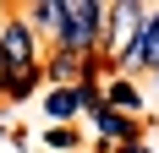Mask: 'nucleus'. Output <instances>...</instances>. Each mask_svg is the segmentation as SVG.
<instances>
[{"label":"nucleus","instance_id":"obj_2","mask_svg":"<svg viewBox=\"0 0 159 153\" xmlns=\"http://www.w3.org/2000/svg\"><path fill=\"white\" fill-rule=\"evenodd\" d=\"M0 55H6L11 71L39 66V33L28 28V16H22V11H6V22H0Z\"/></svg>","mask_w":159,"mask_h":153},{"label":"nucleus","instance_id":"obj_5","mask_svg":"<svg viewBox=\"0 0 159 153\" xmlns=\"http://www.w3.org/2000/svg\"><path fill=\"white\" fill-rule=\"evenodd\" d=\"M88 115H93L99 137H104V142H115V148H121V142H137V131H143V120H132V115H115L110 104H93Z\"/></svg>","mask_w":159,"mask_h":153},{"label":"nucleus","instance_id":"obj_11","mask_svg":"<svg viewBox=\"0 0 159 153\" xmlns=\"http://www.w3.org/2000/svg\"><path fill=\"white\" fill-rule=\"evenodd\" d=\"M154 76H159V71H154Z\"/></svg>","mask_w":159,"mask_h":153},{"label":"nucleus","instance_id":"obj_4","mask_svg":"<svg viewBox=\"0 0 159 153\" xmlns=\"http://www.w3.org/2000/svg\"><path fill=\"white\" fill-rule=\"evenodd\" d=\"M22 16H28V28L39 33V38H61V28H66V0H33V6H22Z\"/></svg>","mask_w":159,"mask_h":153},{"label":"nucleus","instance_id":"obj_3","mask_svg":"<svg viewBox=\"0 0 159 153\" xmlns=\"http://www.w3.org/2000/svg\"><path fill=\"white\" fill-rule=\"evenodd\" d=\"M115 71H159V6H154V22L143 28V38L121 55V66Z\"/></svg>","mask_w":159,"mask_h":153},{"label":"nucleus","instance_id":"obj_1","mask_svg":"<svg viewBox=\"0 0 159 153\" xmlns=\"http://www.w3.org/2000/svg\"><path fill=\"white\" fill-rule=\"evenodd\" d=\"M104 28H110V6H99V0H66V28L55 38V49L99 60L104 55Z\"/></svg>","mask_w":159,"mask_h":153},{"label":"nucleus","instance_id":"obj_10","mask_svg":"<svg viewBox=\"0 0 159 153\" xmlns=\"http://www.w3.org/2000/svg\"><path fill=\"white\" fill-rule=\"evenodd\" d=\"M115 153H148V148H143V142H121Z\"/></svg>","mask_w":159,"mask_h":153},{"label":"nucleus","instance_id":"obj_7","mask_svg":"<svg viewBox=\"0 0 159 153\" xmlns=\"http://www.w3.org/2000/svg\"><path fill=\"white\" fill-rule=\"evenodd\" d=\"M44 115H49L55 126L77 120V115H82V93H77V88H49V98H44Z\"/></svg>","mask_w":159,"mask_h":153},{"label":"nucleus","instance_id":"obj_8","mask_svg":"<svg viewBox=\"0 0 159 153\" xmlns=\"http://www.w3.org/2000/svg\"><path fill=\"white\" fill-rule=\"evenodd\" d=\"M39 82H44V66L11 71V76H6V93H0V98H28V93H39Z\"/></svg>","mask_w":159,"mask_h":153},{"label":"nucleus","instance_id":"obj_9","mask_svg":"<svg viewBox=\"0 0 159 153\" xmlns=\"http://www.w3.org/2000/svg\"><path fill=\"white\" fill-rule=\"evenodd\" d=\"M44 142H49L55 153H77V148H82V137L71 131V126H49V131H44Z\"/></svg>","mask_w":159,"mask_h":153},{"label":"nucleus","instance_id":"obj_6","mask_svg":"<svg viewBox=\"0 0 159 153\" xmlns=\"http://www.w3.org/2000/svg\"><path fill=\"white\" fill-rule=\"evenodd\" d=\"M104 104H110L115 115H132V120H137V109H143V93H137V82H132V76H110V88H104Z\"/></svg>","mask_w":159,"mask_h":153}]
</instances>
